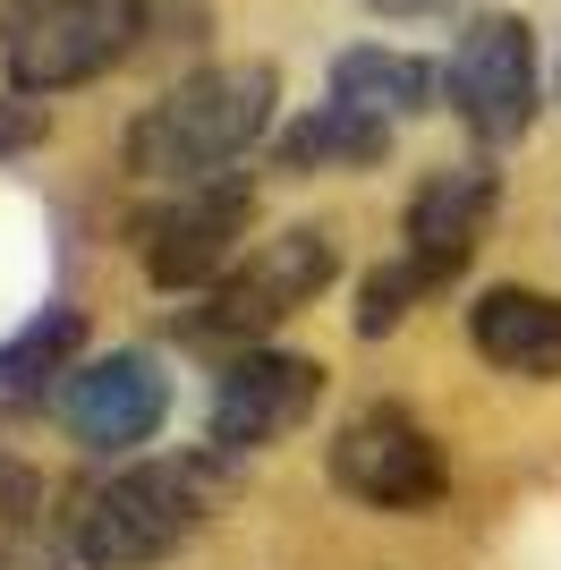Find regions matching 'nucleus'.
<instances>
[{"label":"nucleus","instance_id":"f257e3e1","mask_svg":"<svg viewBox=\"0 0 561 570\" xmlns=\"http://www.w3.org/2000/svg\"><path fill=\"white\" fill-rule=\"evenodd\" d=\"M222 511V460L187 452V460H137L77 485L51 511L43 562L51 570H154Z\"/></svg>","mask_w":561,"mask_h":570},{"label":"nucleus","instance_id":"f03ea898","mask_svg":"<svg viewBox=\"0 0 561 570\" xmlns=\"http://www.w3.org/2000/svg\"><path fill=\"white\" fill-rule=\"evenodd\" d=\"M273 69L264 60H222V69H196L179 86L145 102L128 119V170L154 179V188H213L230 179V163H247V145L273 128Z\"/></svg>","mask_w":561,"mask_h":570},{"label":"nucleus","instance_id":"7ed1b4c3","mask_svg":"<svg viewBox=\"0 0 561 570\" xmlns=\"http://www.w3.org/2000/svg\"><path fill=\"white\" fill-rule=\"evenodd\" d=\"M485 222H493V170L485 163L434 170V179L409 196V214H400V256L374 264L366 307H357V333H366V341L392 333L417 298H434L451 273H468V256L485 247Z\"/></svg>","mask_w":561,"mask_h":570},{"label":"nucleus","instance_id":"20e7f679","mask_svg":"<svg viewBox=\"0 0 561 570\" xmlns=\"http://www.w3.org/2000/svg\"><path fill=\"white\" fill-rule=\"evenodd\" d=\"M145 35V0H0V69L18 95H69L119 69Z\"/></svg>","mask_w":561,"mask_h":570},{"label":"nucleus","instance_id":"39448f33","mask_svg":"<svg viewBox=\"0 0 561 570\" xmlns=\"http://www.w3.org/2000/svg\"><path fill=\"white\" fill-rule=\"evenodd\" d=\"M332 273H341V238H332L324 222L273 230V238H256V247L205 289V307L187 315V333H196V341H256V333H273L280 315L315 307Z\"/></svg>","mask_w":561,"mask_h":570},{"label":"nucleus","instance_id":"423d86ee","mask_svg":"<svg viewBox=\"0 0 561 570\" xmlns=\"http://www.w3.org/2000/svg\"><path fill=\"white\" fill-rule=\"evenodd\" d=\"M332 485L366 511H434L443 502V452L400 401H366L332 426Z\"/></svg>","mask_w":561,"mask_h":570},{"label":"nucleus","instance_id":"0eeeda50","mask_svg":"<svg viewBox=\"0 0 561 570\" xmlns=\"http://www.w3.org/2000/svg\"><path fill=\"white\" fill-rule=\"evenodd\" d=\"M443 86L476 145H511L537 119V35H528V18H476L451 51Z\"/></svg>","mask_w":561,"mask_h":570},{"label":"nucleus","instance_id":"6e6552de","mask_svg":"<svg viewBox=\"0 0 561 570\" xmlns=\"http://www.w3.org/2000/svg\"><path fill=\"white\" fill-rule=\"evenodd\" d=\"M324 401V366L289 350H238L213 383V452H273L280 434H298Z\"/></svg>","mask_w":561,"mask_h":570},{"label":"nucleus","instance_id":"1a4fd4ad","mask_svg":"<svg viewBox=\"0 0 561 570\" xmlns=\"http://www.w3.org/2000/svg\"><path fill=\"white\" fill-rule=\"evenodd\" d=\"M247 222H256V196L238 179L179 188L163 214H145V273L163 289H213L247 247Z\"/></svg>","mask_w":561,"mask_h":570},{"label":"nucleus","instance_id":"9d476101","mask_svg":"<svg viewBox=\"0 0 561 570\" xmlns=\"http://www.w3.org/2000/svg\"><path fill=\"white\" fill-rule=\"evenodd\" d=\"M51 409H60V426H69L77 443H94V452H137V443L163 434L170 383H163V366L145 350H111V357L69 366L60 392H51Z\"/></svg>","mask_w":561,"mask_h":570},{"label":"nucleus","instance_id":"9b49d317","mask_svg":"<svg viewBox=\"0 0 561 570\" xmlns=\"http://www.w3.org/2000/svg\"><path fill=\"white\" fill-rule=\"evenodd\" d=\"M468 341L485 366L502 375H528V383H561V298L553 289H485L476 307H468Z\"/></svg>","mask_w":561,"mask_h":570},{"label":"nucleus","instance_id":"f8f14e48","mask_svg":"<svg viewBox=\"0 0 561 570\" xmlns=\"http://www.w3.org/2000/svg\"><path fill=\"white\" fill-rule=\"evenodd\" d=\"M434 86H443V77L425 69V60L383 51V43H357V51H341V60H332V102H350V111L383 119V128L434 111Z\"/></svg>","mask_w":561,"mask_h":570},{"label":"nucleus","instance_id":"ddd939ff","mask_svg":"<svg viewBox=\"0 0 561 570\" xmlns=\"http://www.w3.org/2000/svg\"><path fill=\"white\" fill-rule=\"evenodd\" d=\"M383 145H392V128L383 119H366V111H350V102H315L306 119H289L280 128V145H273V163L280 170H366V163H383Z\"/></svg>","mask_w":561,"mask_h":570},{"label":"nucleus","instance_id":"4468645a","mask_svg":"<svg viewBox=\"0 0 561 570\" xmlns=\"http://www.w3.org/2000/svg\"><path fill=\"white\" fill-rule=\"evenodd\" d=\"M69 350H77V315L69 307H51V315H35L18 341H0V409H26V401H43V392H60V366H69Z\"/></svg>","mask_w":561,"mask_h":570},{"label":"nucleus","instance_id":"2eb2a0df","mask_svg":"<svg viewBox=\"0 0 561 570\" xmlns=\"http://www.w3.org/2000/svg\"><path fill=\"white\" fill-rule=\"evenodd\" d=\"M51 537V511H43V476L26 460H0V570H26Z\"/></svg>","mask_w":561,"mask_h":570},{"label":"nucleus","instance_id":"dca6fc26","mask_svg":"<svg viewBox=\"0 0 561 570\" xmlns=\"http://www.w3.org/2000/svg\"><path fill=\"white\" fill-rule=\"evenodd\" d=\"M26 145H43V111H35V102H18V95H0V163H9V154H26Z\"/></svg>","mask_w":561,"mask_h":570},{"label":"nucleus","instance_id":"f3484780","mask_svg":"<svg viewBox=\"0 0 561 570\" xmlns=\"http://www.w3.org/2000/svg\"><path fill=\"white\" fill-rule=\"evenodd\" d=\"M374 18H443V9H460V0H366Z\"/></svg>","mask_w":561,"mask_h":570}]
</instances>
